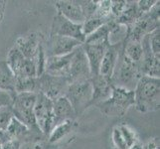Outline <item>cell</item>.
Listing matches in <instances>:
<instances>
[{
    "label": "cell",
    "instance_id": "1",
    "mask_svg": "<svg viewBox=\"0 0 160 149\" xmlns=\"http://www.w3.org/2000/svg\"><path fill=\"white\" fill-rule=\"evenodd\" d=\"M134 107L138 112L147 113L159 110L160 79L142 76L134 89Z\"/></svg>",
    "mask_w": 160,
    "mask_h": 149
},
{
    "label": "cell",
    "instance_id": "32",
    "mask_svg": "<svg viewBox=\"0 0 160 149\" xmlns=\"http://www.w3.org/2000/svg\"><path fill=\"white\" fill-rule=\"evenodd\" d=\"M1 149H20V142L17 140H9L1 146Z\"/></svg>",
    "mask_w": 160,
    "mask_h": 149
},
{
    "label": "cell",
    "instance_id": "10",
    "mask_svg": "<svg viewBox=\"0 0 160 149\" xmlns=\"http://www.w3.org/2000/svg\"><path fill=\"white\" fill-rule=\"evenodd\" d=\"M50 35L73 38V39L78 40L82 44L86 39L84 33H82V25L71 22L59 13H57L53 17Z\"/></svg>",
    "mask_w": 160,
    "mask_h": 149
},
{
    "label": "cell",
    "instance_id": "7",
    "mask_svg": "<svg viewBox=\"0 0 160 149\" xmlns=\"http://www.w3.org/2000/svg\"><path fill=\"white\" fill-rule=\"evenodd\" d=\"M6 62L16 79L37 78V70L34 61L25 58L15 46L10 49Z\"/></svg>",
    "mask_w": 160,
    "mask_h": 149
},
{
    "label": "cell",
    "instance_id": "36",
    "mask_svg": "<svg viewBox=\"0 0 160 149\" xmlns=\"http://www.w3.org/2000/svg\"><path fill=\"white\" fill-rule=\"evenodd\" d=\"M129 149H143V148H142V145H140L139 143H136L135 145H133L132 147H130Z\"/></svg>",
    "mask_w": 160,
    "mask_h": 149
},
{
    "label": "cell",
    "instance_id": "29",
    "mask_svg": "<svg viewBox=\"0 0 160 149\" xmlns=\"http://www.w3.org/2000/svg\"><path fill=\"white\" fill-rule=\"evenodd\" d=\"M112 138L113 145L117 149H128L126 146L125 142L122 138V135L120 133V130L118 128V126H115L112 129Z\"/></svg>",
    "mask_w": 160,
    "mask_h": 149
},
{
    "label": "cell",
    "instance_id": "25",
    "mask_svg": "<svg viewBox=\"0 0 160 149\" xmlns=\"http://www.w3.org/2000/svg\"><path fill=\"white\" fill-rule=\"evenodd\" d=\"M118 128L120 130V133L122 135V138L125 142L126 146L129 149L133 145H135L136 143H138V139H137L136 133L134 130H132L128 125L126 124H119L118 125Z\"/></svg>",
    "mask_w": 160,
    "mask_h": 149
},
{
    "label": "cell",
    "instance_id": "16",
    "mask_svg": "<svg viewBox=\"0 0 160 149\" xmlns=\"http://www.w3.org/2000/svg\"><path fill=\"white\" fill-rule=\"evenodd\" d=\"M53 112L55 118V126L68 120L75 121V119L77 118L73 107H72L69 99L65 96L60 97L53 101Z\"/></svg>",
    "mask_w": 160,
    "mask_h": 149
},
{
    "label": "cell",
    "instance_id": "12",
    "mask_svg": "<svg viewBox=\"0 0 160 149\" xmlns=\"http://www.w3.org/2000/svg\"><path fill=\"white\" fill-rule=\"evenodd\" d=\"M82 46L89 62L91 77L100 75L102 60L109 44H82Z\"/></svg>",
    "mask_w": 160,
    "mask_h": 149
},
{
    "label": "cell",
    "instance_id": "3",
    "mask_svg": "<svg viewBox=\"0 0 160 149\" xmlns=\"http://www.w3.org/2000/svg\"><path fill=\"white\" fill-rule=\"evenodd\" d=\"M142 75L139 69V65L129 61L123 55L122 50H120L117 65H115L112 79H110L112 87L134 91L137 82L139 81Z\"/></svg>",
    "mask_w": 160,
    "mask_h": 149
},
{
    "label": "cell",
    "instance_id": "6",
    "mask_svg": "<svg viewBox=\"0 0 160 149\" xmlns=\"http://www.w3.org/2000/svg\"><path fill=\"white\" fill-rule=\"evenodd\" d=\"M34 115L36 124L45 137H48L55 127V118L53 112V101L38 92L34 107Z\"/></svg>",
    "mask_w": 160,
    "mask_h": 149
},
{
    "label": "cell",
    "instance_id": "26",
    "mask_svg": "<svg viewBox=\"0 0 160 149\" xmlns=\"http://www.w3.org/2000/svg\"><path fill=\"white\" fill-rule=\"evenodd\" d=\"M148 44L152 54L156 57H160V28H156L147 34Z\"/></svg>",
    "mask_w": 160,
    "mask_h": 149
},
{
    "label": "cell",
    "instance_id": "17",
    "mask_svg": "<svg viewBox=\"0 0 160 149\" xmlns=\"http://www.w3.org/2000/svg\"><path fill=\"white\" fill-rule=\"evenodd\" d=\"M122 43L114 44V45H109L106 53L103 55V58L102 60L101 67H100V75L107 78L108 80L112 79V76L113 73V70L115 65H117L118 59L119 56L120 50L122 48Z\"/></svg>",
    "mask_w": 160,
    "mask_h": 149
},
{
    "label": "cell",
    "instance_id": "11",
    "mask_svg": "<svg viewBox=\"0 0 160 149\" xmlns=\"http://www.w3.org/2000/svg\"><path fill=\"white\" fill-rule=\"evenodd\" d=\"M82 45L80 41L69 37L62 36H52L49 35V38L44 45L46 57H59L65 56L72 53L76 48Z\"/></svg>",
    "mask_w": 160,
    "mask_h": 149
},
{
    "label": "cell",
    "instance_id": "31",
    "mask_svg": "<svg viewBox=\"0 0 160 149\" xmlns=\"http://www.w3.org/2000/svg\"><path fill=\"white\" fill-rule=\"evenodd\" d=\"M13 93L0 90V107H10L13 101Z\"/></svg>",
    "mask_w": 160,
    "mask_h": 149
},
{
    "label": "cell",
    "instance_id": "13",
    "mask_svg": "<svg viewBox=\"0 0 160 149\" xmlns=\"http://www.w3.org/2000/svg\"><path fill=\"white\" fill-rule=\"evenodd\" d=\"M55 7L58 11L57 13L76 24L82 25L86 20L78 0H61V1H56L55 2Z\"/></svg>",
    "mask_w": 160,
    "mask_h": 149
},
{
    "label": "cell",
    "instance_id": "23",
    "mask_svg": "<svg viewBox=\"0 0 160 149\" xmlns=\"http://www.w3.org/2000/svg\"><path fill=\"white\" fill-rule=\"evenodd\" d=\"M110 21H113V20H108V19H104V18L98 17V16H96V15H92V17L86 19L84 23L82 24V33H84L85 37H87L88 35L92 34L93 31H96L97 29L100 28V27L108 23V22H110Z\"/></svg>",
    "mask_w": 160,
    "mask_h": 149
},
{
    "label": "cell",
    "instance_id": "34",
    "mask_svg": "<svg viewBox=\"0 0 160 149\" xmlns=\"http://www.w3.org/2000/svg\"><path fill=\"white\" fill-rule=\"evenodd\" d=\"M10 139V137L8 136V134L6 133L5 130H0V146H2L4 143L8 142Z\"/></svg>",
    "mask_w": 160,
    "mask_h": 149
},
{
    "label": "cell",
    "instance_id": "4",
    "mask_svg": "<svg viewBox=\"0 0 160 149\" xmlns=\"http://www.w3.org/2000/svg\"><path fill=\"white\" fill-rule=\"evenodd\" d=\"M36 96L37 93L34 92L15 93L12 103L10 106L13 117L19 120L31 130H40L36 124L34 115Z\"/></svg>",
    "mask_w": 160,
    "mask_h": 149
},
{
    "label": "cell",
    "instance_id": "28",
    "mask_svg": "<svg viewBox=\"0 0 160 149\" xmlns=\"http://www.w3.org/2000/svg\"><path fill=\"white\" fill-rule=\"evenodd\" d=\"M12 117L13 114L10 107H0V130H6Z\"/></svg>",
    "mask_w": 160,
    "mask_h": 149
},
{
    "label": "cell",
    "instance_id": "30",
    "mask_svg": "<svg viewBox=\"0 0 160 149\" xmlns=\"http://www.w3.org/2000/svg\"><path fill=\"white\" fill-rule=\"evenodd\" d=\"M157 1L155 0H140L137 1V9L138 12L142 15L144 13H147L148 11H150V9L155 5Z\"/></svg>",
    "mask_w": 160,
    "mask_h": 149
},
{
    "label": "cell",
    "instance_id": "15",
    "mask_svg": "<svg viewBox=\"0 0 160 149\" xmlns=\"http://www.w3.org/2000/svg\"><path fill=\"white\" fill-rule=\"evenodd\" d=\"M41 44L42 42L40 40V37L36 33H30L28 35L19 37L16 40L14 46L19 50L25 58L34 61L35 63Z\"/></svg>",
    "mask_w": 160,
    "mask_h": 149
},
{
    "label": "cell",
    "instance_id": "27",
    "mask_svg": "<svg viewBox=\"0 0 160 149\" xmlns=\"http://www.w3.org/2000/svg\"><path fill=\"white\" fill-rule=\"evenodd\" d=\"M79 4L82 8V14L85 16V19H88L96 13L98 1H89V0L86 1L85 0V1H79Z\"/></svg>",
    "mask_w": 160,
    "mask_h": 149
},
{
    "label": "cell",
    "instance_id": "5",
    "mask_svg": "<svg viewBox=\"0 0 160 149\" xmlns=\"http://www.w3.org/2000/svg\"><path fill=\"white\" fill-rule=\"evenodd\" d=\"M92 89L90 80L70 84L65 95L71 102L77 117L92 107Z\"/></svg>",
    "mask_w": 160,
    "mask_h": 149
},
{
    "label": "cell",
    "instance_id": "21",
    "mask_svg": "<svg viewBox=\"0 0 160 149\" xmlns=\"http://www.w3.org/2000/svg\"><path fill=\"white\" fill-rule=\"evenodd\" d=\"M110 23H112V21L102 25L96 31H93L92 34L88 35L84 44H109L108 34L110 30Z\"/></svg>",
    "mask_w": 160,
    "mask_h": 149
},
{
    "label": "cell",
    "instance_id": "35",
    "mask_svg": "<svg viewBox=\"0 0 160 149\" xmlns=\"http://www.w3.org/2000/svg\"><path fill=\"white\" fill-rule=\"evenodd\" d=\"M5 3L6 2H3V3H1L0 4V22H1V20H2V18H3V11H4V6H5Z\"/></svg>",
    "mask_w": 160,
    "mask_h": 149
},
{
    "label": "cell",
    "instance_id": "8",
    "mask_svg": "<svg viewBox=\"0 0 160 149\" xmlns=\"http://www.w3.org/2000/svg\"><path fill=\"white\" fill-rule=\"evenodd\" d=\"M69 82L62 77H55L46 73L37 77V93H43L52 101L66 95Z\"/></svg>",
    "mask_w": 160,
    "mask_h": 149
},
{
    "label": "cell",
    "instance_id": "19",
    "mask_svg": "<svg viewBox=\"0 0 160 149\" xmlns=\"http://www.w3.org/2000/svg\"><path fill=\"white\" fill-rule=\"evenodd\" d=\"M16 78L6 60H0V90L15 95Z\"/></svg>",
    "mask_w": 160,
    "mask_h": 149
},
{
    "label": "cell",
    "instance_id": "37",
    "mask_svg": "<svg viewBox=\"0 0 160 149\" xmlns=\"http://www.w3.org/2000/svg\"><path fill=\"white\" fill-rule=\"evenodd\" d=\"M0 149H1V146H0Z\"/></svg>",
    "mask_w": 160,
    "mask_h": 149
},
{
    "label": "cell",
    "instance_id": "20",
    "mask_svg": "<svg viewBox=\"0 0 160 149\" xmlns=\"http://www.w3.org/2000/svg\"><path fill=\"white\" fill-rule=\"evenodd\" d=\"M122 53L132 63L139 64L142 58V47L141 43L137 41L124 40L122 44Z\"/></svg>",
    "mask_w": 160,
    "mask_h": 149
},
{
    "label": "cell",
    "instance_id": "24",
    "mask_svg": "<svg viewBox=\"0 0 160 149\" xmlns=\"http://www.w3.org/2000/svg\"><path fill=\"white\" fill-rule=\"evenodd\" d=\"M34 92L37 93V78L16 79L15 93Z\"/></svg>",
    "mask_w": 160,
    "mask_h": 149
},
{
    "label": "cell",
    "instance_id": "18",
    "mask_svg": "<svg viewBox=\"0 0 160 149\" xmlns=\"http://www.w3.org/2000/svg\"><path fill=\"white\" fill-rule=\"evenodd\" d=\"M73 53V52H72ZM72 53L59 57H48L45 65V73L55 77L67 79L69 73Z\"/></svg>",
    "mask_w": 160,
    "mask_h": 149
},
{
    "label": "cell",
    "instance_id": "2",
    "mask_svg": "<svg viewBox=\"0 0 160 149\" xmlns=\"http://www.w3.org/2000/svg\"><path fill=\"white\" fill-rule=\"evenodd\" d=\"M134 106V92L112 87L110 97L97 104L100 112L108 117H122L128 110Z\"/></svg>",
    "mask_w": 160,
    "mask_h": 149
},
{
    "label": "cell",
    "instance_id": "22",
    "mask_svg": "<svg viewBox=\"0 0 160 149\" xmlns=\"http://www.w3.org/2000/svg\"><path fill=\"white\" fill-rule=\"evenodd\" d=\"M75 126V121L68 120L65 122L56 125L48 135V140L50 143H56L60 141L66 135H68L70 132L73 130Z\"/></svg>",
    "mask_w": 160,
    "mask_h": 149
},
{
    "label": "cell",
    "instance_id": "33",
    "mask_svg": "<svg viewBox=\"0 0 160 149\" xmlns=\"http://www.w3.org/2000/svg\"><path fill=\"white\" fill-rule=\"evenodd\" d=\"M158 138H155L153 140H150L146 142L144 145L142 146L143 149H159V140Z\"/></svg>",
    "mask_w": 160,
    "mask_h": 149
},
{
    "label": "cell",
    "instance_id": "14",
    "mask_svg": "<svg viewBox=\"0 0 160 149\" xmlns=\"http://www.w3.org/2000/svg\"><path fill=\"white\" fill-rule=\"evenodd\" d=\"M90 82L92 89V106L96 107L98 103L104 102L110 97L112 92V85L110 80L101 75L91 77Z\"/></svg>",
    "mask_w": 160,
    "mask_h": 149
},
{
    "label": "cell",
    "instance_id": "9",
    "mask_svg": "<svg viewBox=\"0 0 160 149\" xmlns=\"http://www.w3.org/2000/svg\"><path fill=\"white\" fill-rule=\"evenodd\" d=\"M91 71L89 62L85 54L82 46L76 48L72 53L69 73L67 76V81L70 84L77 82H82L90 80Z\"/></svg>",
    "mask_w": 160,
    "mask_h": 149
}]
</instances>
